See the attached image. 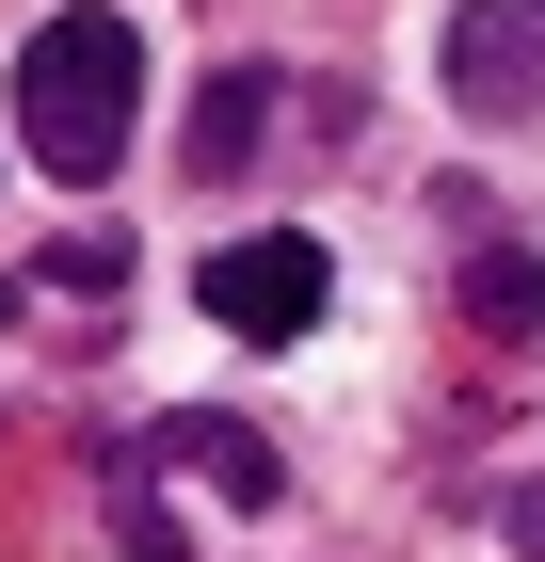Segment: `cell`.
Segmentation results:
<instances>
[{
  "label": "cell",
  "instance_id": "cell-5",
  "mask_svg": "<svg viewBox=\"0 0 545 562\" xmlns=\"http://www.w3.org/2000/svg\"><path fill=\"white\" fill-rule=\"evenodd\" d=\"M450 113L465 130H530L545 113V0H465L450 16Z\"/></svg>",
  "mask_w": 545,
  "mask_h": 562
},
{
  "label": "cell",
  "instance_id": "cell-1",
  "mask_svg": "<svg viewBox=\"0 0 545 562\" xmlns=\"http://www.w3.org/2000/svg\"><path fill=\"white\" fill-rule=\"evenodd\" d=\"M193 498H225V515H273V498H289V450H273L257 418L161 402V418L128 434V467H113V547H128V562H193Z\"/></svg>",
  "mask_w": 545,
  "mask_h": 562
},
{
  "label": "cell",
  "instance_id": "cell-7",
  "mask_svg": "<svg viewBox=\"0 0 545 562\" xmlns=\"http://www.w3.org/2000/svg\"><path fill=\"white\" fill-rule=\"evenodd\" d=\"M465 322L513 338V353L545 338V258H530V241H465Z\"/></svg>",
  "mask_w": 545,
  "mask_h": 562
},
{
  "label": "cell",
  "instance_id": "cell-8",
  "mask_svg": "<svg viewBox=\"0 0 545 562\" xmlns=\"http://www.w3.org/2000/svg\"><path fill=\"white\" fill-rule=\"evenodd\" d=\"M513 547H530V562H545V467H530V482H513Z\"/></svg>",
  "mask_w": 545,
  "mask_h": 562
},
{
  "label": "cell",
  "instance_id": "cell-4",
  "mask_svg": "<svg viewBox=\"0 0 545 562\" xmlns=\"http://www.w3.org/2000/svg\"><path fill=\"white\" fill-rule=\"evenodd\" d=\"M193 290H209V322H225V338H257V353H273V338H305V322L337 305V258L305 241V225H257V241H225Z\"/></svg>",
  "mask_w": 545,
  "mask_h": 562
},
{
  "label": "cell",
  "instance_id": "cell-3",
  "mask_svg": "<svg viewBox=\"0 0 545 562\" xmlns=\"http://www.w3.org/2000/svg\"><path fill=\"white\" fill-rule=\"evenodd\" d=\"M113 322H128V241H33V258H0V338L96 353Z\"/></svg>",
  "mask_w": 545,
  "mask_h": 562
},
{
  "label": "cell",
  "instance_id": "cell-6",
  "mask_svg": "<svg viewBox=\"0 0 545 562\" xmlns=\"http://www.w3.org/2000/svg\"><path fill=\"white\" fill-rule=\"evenodd\" d=\"M273 113H289V97H273V65H209V97H193V145H177V161H193V177H241L257 145H273Z\"/></svg>",
  "mask_w": 545,
  "mask_h": 562
},
{
  "label": "cell",
  "instance_id": "cell-2",
  "mask_svg": "<svg viewBox=\"0 0 545 562\" xmlns=\"http://www.w3.org/2000/svg\"><path fill=\"white\" fill-rule=\"evenodd\" d=\"M128 113H145V16H48L33 48H16V145H33L65 193H96V177L128 161Z\"/></svg>",
  "mask_w": 545,
  "mask_h": 562
}]
</instances>
